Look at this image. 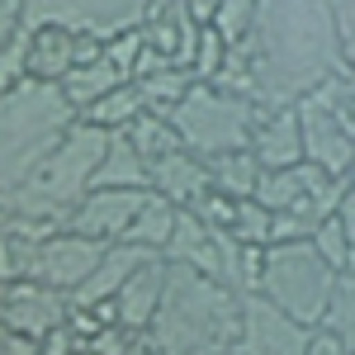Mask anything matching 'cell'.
I'll return each instance as SVG.
<instances>
[{
    "label": "cell",
    "instance_id": "ab89813d",
    "mask_svg": "<svg viewBox=\"0 0 355 355\" xmlns=\"http://www.w3.org/2000/svg\"><path fill=\"white\" fill-rule=\"evenodd\" d=\"M341 119H346V128H351V137H355V76H351V90H346V110H341Z\"/></svg>",
    "mask_w": 355,
    "mask_h": 355
},
{
    "label": "cell",
    "instance_id": "4dcf8cb0",
    "mask_svg": "<svg viewBox=\"0 0 355 355\" xmlns=\"http://www.w3.org/2000/svg\"><path fill=\"white\" fill-rule=\"evenodd\" d=\"M142 53H147L142 28H128V33H119V38H110V43H105V62H110L123 81H133V76H137V62H142Z\"/></svg>",
    "mask_w": 355,
    "mask_h": 355
},
{
    "label": "cell",
    "instance_id": "ffe728a7",
    "mask_svg": "<svg viewBox=\"0 0 355 355\" xmlns=\"http://www.w3.org/2000/svg\"><path fill=\"white\" fill-rule=\"evenodd\" d=\"M137 90H142V105L147 110H157V114H171L185 95H190L194 85V71L190 67H175V62H162V67H152V71H142L137 76Z\"/></svg>",
    "mask_w": 355,
    "mask_h": 355
},
{
    "label": "cell",
    "instance_id": "b9f144b4",
    "mask_svg": "<svg viewBox=\"0 0 355 355\" xmlns=\"http://www.w3.org/2000/svg\"><path fill=\"white\" fill-rule=\"evenodd\" d=\"M5 346H10V327L0 322V355H5Z\"/></svg>",
    "mask_w": 355,
    "mask_h": 355
},
{
    "label": "cell",
    "instance_id": "6da1fadb",
    "mask_svg": "<svg viewBox=\"0 0 355 355\" xmlns=\"http://www.w3.org/2000/svg\"><path fill=\"white\" fill-rule=\"evenodd\" d=\"M242 53L251 62L256 110L299 105L318 85L351 76L331 24V0H256V28Z\"/></svg>",
    "mask_w": 355,
    "mask_h": 355
},
{
    "label": "cell",
    "instance_id": "bcb514c9",
    "mask_svg": "<svg viewBox=\"0 0 355 355\" xmlns=\"http://www.w3.org/2000/svg\"><path fill=\"white\" fill-rule=\"evenodd\" d=\"M162 5H185V0H162Z\"/></svg>",
    "mask_w": 355,
    "mask_h": 355
},
{
    "label": "cell",
    "instance_id": "7a4b0ae2",
    "mask_svg": "<svg viewBox=\"0 0 355 355\" xmlns=\"http://www.w3.org/2000/svg\"><path fill=\"white\" fill-rule=\"evenodd\" d=\"M242 336V294L223 279L166 261V284L147 341L157 355H227Z\"/></svg>",
    "mask_w": 355,
    "mask_h": 355
},
{
    "label": "cell",
    "instance_id": "e0dca14e",
    "mask_svg": "<svg viewBox=\"0 0 355 355\" xmlns=\"http://www.w3.org/2000/svg\"><path fill=\"white\" fill-rule=\"evenodd\" d=\"M166 261L190 266V270H204V275L218 279V270H223V232H214L199 214L180 209L175 237H171V246H166Z\"/></svg>",
    "mask_w": 355,
    "mask_h": 355
},
{
    "label": "cell",
    "instance_id": "d6a6232c",
    "mask_svg": "<svg viewBox=\"0 0 355 355\" xmlns=\"http://www.w3.org/2000/svg\"><path fill=\"white\" fill-rule=\"evenodd\" d=\"M331 24H336V43H341V57L355 71V0H331Z\"/></svg>",
    "mask_w": 355,
    "mask_h": 355
},
{
    "label": "cell",
    "instance_id": "5bb4252c",
    "mask_svg": "<svg viewBox=\"0 0 355 355\" xmlns=\"http://www.w3.org/2000/svg\"><path fill=\"white\" fill-rule=\"evenodd\" d=\"M152 256H157V251H142V246H133V242H110L105 256H100V266L90 270V279L71 294V308H100V303H114L119 289L137 275V266H147Z\"/></svg>",
    "mask_w": 355,
    "mask_h": 355
},
{
    "label": "cell",
    "instance_id": "8d00e7d4",
    "mask_svg": "<svg viewBox=\"0 0 355 355\" xmlns=\"http://www.w3.org/2000/svg\"><path fill=\"white\" fill-rule=\"evenodd\" d=\"M336 223H341V232L351 242V270H355V190H346V199L336 204Z\"/></svg>",
    "mask_w": 355,
    "mask_h": 355
},
{
    "label": "cell",
    "instance_id": "7bdbcfd3",
    "mask_svg": "<svg viewBox=\"0 0 355 355\" xmlns=\"http://www.w3.org/2000/svg\"><path fill=\"white\" fill-rule=\"evenodd\" d=\"M5 227H10V209L0 204V232H5Z\"/></svg>",
    "mask_w": 355,
    "mask_h": 355
},
{
    "label": "cell",
    "instance_id": "7dc6e473",
    "mask_svg": "<svg viewBox=\"0 0 355 355\" xmlns=\"http://www.w3.org/2000/svg\"><path fill=\"white\" fill-rule=\"evenodd\" d=\"M227 355H242V351H227Z\"/></svg>",
    "mask_w": 355,
    "mask_h": 355
},
{
    "label": "cell",
    "instance_id": "44dd1931",
    "mask_svg": "<svg viewBox=\"0 0 355 355\" xmlns=\"http://www.w3.org/2000/svg\"><path fill=\"white\" fill-rule=\"evenodd\" d=\"M175 223H180V209H175L171 199H162V194H147V204H142V214L133 218V227H128L123 242L166 256V246H171V237H175Z\"/></svg>",
    "mask_w": 355,
    "mask_h": 355
},
{
    "label": "cell",
    "instance_id": "e575fe53",
    "mask_svg": "<svg viewBox=\"0 0 355 355\" xmlns=\"http://www.w3.org/2000/svg\"><path fill=\"white\" fill-rule=\"evenodd\" d=\"M303 355H351V346H346V341H341L331 327H313V331H308Z\"/></svg>",
    "mask_w": 355,
    "mask_h": 355
},
{
    "label": "cell",
    "instance_id": "9c48e42d",
    "mask_svg": "<svg viewBox=\"0 0 355 355\" xmlns=\"http://www.w3.org/2000/svg\"><path fill=\"white\" fill-rule=\"evenodd\" d=\"M308 331L313 327H303L299 318L279 313L270 299L242 294V336H237L242 355H303Z\"/></svg>",
    "mask_w": 355,
    "mask_h": 355
},
{
    "label": "cell",
    "instance_id": "8fae6325",
    "mask_svg": "<svg viewBox=\"0 0 355 355\" xmlns=\"http://www.w3.org/2000/svg\"><path fill=\"white\" fill-rule=\"evenodd\" d=\"M147 194L152 190H90L76 204V214H71V232H81L90 242H123L128 237V227L133 218L142 214V204H147Z\"/></svg>",
    "mask_w": 355,
    "mask_h": 355
},
{
    "label": "cell",
    "instance_id": "cb8c5ba5",
    "mask_svg": "<svg viewBox=\"0 0 355 355\" xmlns=\"http://www.w3.org/2000/svg\"><path fill=\"white\" fill-rule=\"evenodd\" d=\"M142 110H147V105H142V90H137L133 81H123L119 90H110L100 105H90L81 119H85V123H95V128H105V133H123Z\"/></svg>",
    "mask_w": 355,
    "mask_h": 355
},
{
    "label": "cell",
    "instance_id": "f35d334b",
    "mask_svg": "<svg viewBox=\"0 0 355 355\" xmlns=\"http://www.w3.org/2000/svg\"><path fill=\"white\" fill-rule=\"evenodd\" d=\"M5 355H38V341H33V336H19V331H10Z\"/></svg>",
    "mask_w": 355,
    "mask_h": 355
},
{
    "label": "cell",
    "instance_id": "52a82bcc",
    "mask_svg": "<svg viewBox=\"0 0 355 355\" xmlns=\"http://www.w3.org/2000/svg\"><path fill=\"white\" fill-rule=\"evenodd\" d=\"M157 0H24V28L33 24H62L71 33L119 38L128 28H142Z\"/></svg>",
    "mask_w": 355,
    "mask_h": 355
},
{
    "label": "cell",
    "instance_id": "4fadbf2b",
    "mask_svg": "<svg viewBox=\"0 0 355 355\" xmlns=\"http://www.w3.org/2000/svg\"><path fill=\"white\" fill-rule=\"evenodd\" d=\"M214 190V171L204 157H194L190 147H175L152 162V194L171 199L175 209H194L204 194Z\"/></svg>",
    "mask_w": 355,
    "mask_h": 355
},
{
    "label": "cell",
    "instance_id": "d6986e66",
    "mask_svg": "<svg viewBox=\"0 0 355 355\" xmlns=\"http://www.w3.org/2000/svg\"><path fill=\"white\" fill-rule=\"evenodd\" d=\"M95 190H152V162L123 133H110L105 162L95 171Z\"/></svg>",
    "mask_w": 355,
    "mask_h": 355
},
{
    "label": "cell",
    "instance_id": "9a60e30c",
    "mask_svg": "<svg viewBox=\"0 0 355 355\" xmlns=\"http://www.w3.org/2000/svg\"><path fill=\"white\" fill-rule=\"evenodd\" d=\"M24 62H28V81L62 85L76 71V33L62 24L24 28Z\"/></svg>",
    "mask_w": 355,
    "mask_h": 355
},
{
    "label": "cell",
    "instance_id": "d4e9b609",
    "mask_svg": "<svg viewBox=\"0 0 355 355\" xmlns=\"http://www.w3.org/2000/svg\"><path fill=\"white\" fill-rule=\"evenodd\" d=\"M123 137L133 142L147 162H157V157H166V152H175V147H180V133H175V128H171V119L157 114V110H142L133 123L123 128Z\"/></svg>",
    "mask_w": 355,
    "mask_h": 355
},
{
    "label": "cell",
    "instance_id": "1f68e13d",
    "mask_svg": "<svg viewBox=\"0 0 355 355\" xmlns=\"http://www.w3.org/2000/svg\"><path fill=\"white\" fill-rule=\"evenodd\" d=\"M133 341H137V331H128L123 322H105V327L95 331L81 351H90V355H128V346H133Z\"/></svg>",
    "mask_w": 355,
    "mask_h": 355
},
{
    "label": "cell",
    "instance_id": "d590c367",
    "mask_svg": "<svg viewBox=\"0 0 355 355\" xmlns=\"http://www.w3.org/2000/svg\"><path fill=\"white\" fill-rule=\"evenodd\" d=\"M76 351H81V341L71 336V327H57L38 341V355H76Z\"/></svg>",
    "mask_w": 355,
    "mask_h": 355
},
{
    "label": "cell",
    "instance_id": "2e32d148",
    "mask_svg": "<svg viewBox=\"0 0 355 355\" xmlns=\"http://www.w3.org/2000/svg\"><path fill=\"white\" fill-rule=\"evenodd\" d=\"M142 38L147 48L162 57V62H175V67H190L194 43H199V24L190 19L185 5H152V15L142 19Z\"/></svg>",
    "mask_w": 355,
    "mask_h": 355
},
{
    "label": "cell",
    "instance_id": "277c9868",
    "mask_svg": "<svg viewBox=\"0 0 355 355\" xmlns=\"http://www.w3.org/2000/svg\"><path fill=\"white\" fill-rule=\"evenodd\" d=\"M105 142H110V133L81 119V123L43 157V166L10 194L5 209H10L15 218H38V223L67 227L71 214H76V204L95 190V171L105 162Z\"/></svg>",
    "mask_w": 355,
    "mask_h": 355
},
{
    "label": "cell",
    "instance_id": "7c38bea8",
    "mask_svg": "<svg viewBox=\"0 0 355 355\" xmlns=\"http://www.w3.org/2000/svg\"><path fill=\"white\" fill-rule=\"evenodd\" d=\"M251 157L261 162V171H294L303 162V128L299 110H256L251 123Z\"/></svg>",
    "mask_w": 355,
    "mask_h": 355
},
{
    "label": "cell",
    "instance_id": "7402d4cb",
    "mask_svg": "<svg viewBox=\"0 0 355 355\" xmlns=\"http://www.w3.org/2000/svg\"><path fill=\"white\" fill-rule=\"evenodd\" d=\"M123 85V76L114 71L110 62H90V67H76L67 81H62V95H67V105L76 114H85L90 105H100L110 90H119Z\"/></svg>",
    "mask_w": 355,
    "mask_h": 355
},
{
    "label": "cell",
    "instance_id": "60d3db41",
    "mask_svg": "<svg viewBox=\"0 0 355 355\" xmlns=\"http://www.w3.org/2000/svg\"><path fill=\"white\" fill-rule=\"evenodd\" d=\"M128 355H157V346L147 341V331H137V341L128 346Z\"/></svg>",
    "mask_w": 355,
    "mask_h": 355
},
{
    "label": "cell",
    "instance_id": "ee69618b",
    "mask_svg": "<svg viewBox=\"0 0 355 355\" xmlns=\"http://www.w3.org/2000/svg\"><path fill=\"white\" fill-rule=\"evenodd\" d=\"M5 294H10V284H5V279H0V308H5Z\"/></svg>",
    "mask_w": 355,
    "mask_h": 355
},
{
    "label": "cell",
    "instance_id": "c3c4849f",
    "mask_svg": "<svg viewBox=\"0 0 355 355\" xmlns=\"http://www.w3.org/2000/svg\"><path fill=\"white\" fill-rule=\"evenodd\" d=\"M351 355H355V351H351Z\"/></svg>",
    "mask_w": 355,
    "mask_h": 355
},
{
    "label": "cell",
    "instance_id": "f6af8a7d",
    "mask_svg": "<svg viewBox=\"0 0 355 355\" xmlns=\"http://www.w3.org/2000/svg\"><path fill=\"white\" fill-rule=\"evenodd\" d=\"M346 185H351V190H355V166H351V171H346Z\"/></svg>",
    "mask_w": 355,
    "mask_h": 355
},
{
    "label": "cell",
    "instance_id": "74e56055",
    "mask_svg": "<svg viewBox=\"0 0 355 355\" xmlns=\"http://www.w3.org/2000/svg\"><path fill=\"white\" fill-rule=\"evenodd\" d=\"M185 10H190V19L199 28H209V24H214V15L223 10V0H185Z\"/></svg>",
    "mask_w": 355,
    "mask_h": 355
},
{
    "label": "cell",
    "instance_id": "3957f363",
    "mask_svg": "<svg viewBox=\"0 0 355 355\" xmlns=\"http://www.w3.org/2000/svg\"><path fill=\"white\" fill-rule=\"evenodd\" d=\"M81 123V114L67 105L62 85L24 81L10 95H0V204L43 166L62 137Z\"/></svg>",
    "mask_w": 355,
    "mask_h": 355
},
{
    "label": "cell",
    "instance_id": "f546056e",
    "mask_svg": "<svg viewBox=\"0 0 355 355\" xmlns=\"http://www.w3.org/2000/svg\"><path fill=\"white\" fill-rule=\"evenodd\" d=\"M308 242H313V251H318V256H322V261H327V266H331L336 275H341V270H351V242H346V232H341L336 214L318 223Z\"/></svg>",
    "mask_w": 355,
    "mask_h": 355
},
{
    "label": "cell",
    "instance_id": "484cf974",
    "mask_svg": "<svg viewBox=\"0 0 355 355\" xmlns=\"http://www.w3.org/2000/svg\"><path fill=\"white\" fill-rule=\"evenodd\" d=\"M318 327H331L346 346L355 351V270H341L336 284H331V299H327V313Z\"/></svg>",
    "mask_w": 355,
    "mask_h": 355
},
{
    "label": "cell",
    "instance_id": "5b68a950",
    "mask_svg": "<svg viewBox=\"0 0 355 355\" xmlns=\"http://www.w3.org/2000/svg\"><path fill=\"white\" fill-rule=\"evenodd\" d=\"M166 119L180 133V147H190L204 162H218L227 152H246L251 147L256 105L242 100V95H227L218 85H194Z\"/></svg>",
    "mask_w": 355,
    "mask_h": 355
},
{
    "label": "cell",
    "instance_id": "ba28073f",
    "mask_svg": "<svg viewBox=\"0 0 355 355\" xmlns=\"http://www.w3.org/2000/svg\"><path fill=\"white\" fill-rule=\"evenodd\" d=\"M100 256H105V242H90L81 232L62 227V232H53L48 242L38 246V261H33V275L28 279L48 284L57 294H76L85 279H90V270L100 266Z\"/></svg>",
    "mask_w": 355,
    "mask_h": 355
},
{
    "label": "cell",
    "instance_id": "83f0119b",
    "mask_svg": "<svg viewBox=\"0 0 355 355\" xmlns=\"http://www.w3.org/2000/svg\"><path fill=\"white\" fill-rule=\"evenodd\" d=\"M227 43L218 38V28L209 24V28H199V43H194V57H190V71H194V81L199 85H214L218 81V71H223V62H227Z\"/></svg>",
    "mask_w": 355,
    "mask_h": 355
},
{
    "label": "cell",
    "instance_id": "30bf717a",
    "mask_svg": "<svg viewBox=\"0 0 355 355\" xmlns=\"http://www.w3.org/2000/svg\"><path fill=\"white\" fill-rule=\"evenodd\" d=\"M0 322L10 331H19V336L43 341L48 331L71 322V294H57V289L38 284V279H19V284H10V294H5Z\"/></svg>",
    "mask_w": 355,
    "mask_h": 355
},
{
    "label": "cell",
    "instance_id": "ac0fdd59",
    "mask_svg": "<svg viewBox=\"0 0 355 355\" xmlns=\"http://www.w3.org/2000/svg\"><path fill=\"white\" fill-rule=\"evenodd\" d=\"M162 284H166V256H152L147 266H137V275L119 289V322L128 331H147L157 318V303H162Z\"/></svg>",
    "mask_w": 355,
    "mask_h": 355
},
{
    "label": "cell",
    "instance_id": "836d02e7",
    "mask_svg": "<svg viewBox=\"0 0 355 355\" xmlns=\"http://www.w3.org/2000/svg\"><path fill=\"white\" fill-rule=\"evenodd\" d=\"M24 33V0H0V53Z\"/></svg>",
    "mask_w": 355,
    "mask_h": 355
},
{
    "label": "cell",
    "instance_id": "f1b7e54d",
    "mask_svg": "<svg viewBox=\"0 0 355 355\" xmlns=\"http://www.w3.org/2000/svg\"><path fill=\"white\" fill-rule=\"evenodd\" d=\"M227 237H237L242 246H270V209H261L256 199H237V218Z\"/></svg>",
    "mask_w": 355,
    "mask_h": 355
},
{
    "label": "cell",
    "instance_id": "8992f818",
    "mask_svg": "<svg viewBox=\"0 0 355 355\" xmlns=\"http://www.w3.org/2000/svg\"><path fill=\"white\" fill-rule=\"evenodd\" d=\"M331 284H336V270L313 251V242H275L266 246L256 294L270 299L279 313L299 318L303 327H318L322 313H327Z\"/></svg>",
    "mask_w": 355,
    "mask_h": 355
},
{
    "label": "cell",
    "instance_id": "603a6c76",
    "mask_svg": "<svg viewBox=\"0 0 355 355\" xmlns=\"http://www.w3.org/2000/svg\"><path fill=\"white\" fill-rule=\"evenodd\" d=\"M214 171V190H223L227 199H256V185H261V162L246 152H227L218 162H209Z\"/></svg>",
    "mask_w": 355,
    "mask_h": 355
},
{
    "label": "cell",
    "instance_id": "4316f807",
    "mask_svg": "<svg viewBox=\"0 0 355 355\" xmlns=\"http://www.w3.org/2000/svg\"><path fill=\"white\" fill-rule=\"evenodd\" d=\"M214 28L227 48H246V38L256 28V0H223V10L214 15Z\"/></svg>",
    "mask_w": 355,
    "mask_h": 355
}]
</instances>
